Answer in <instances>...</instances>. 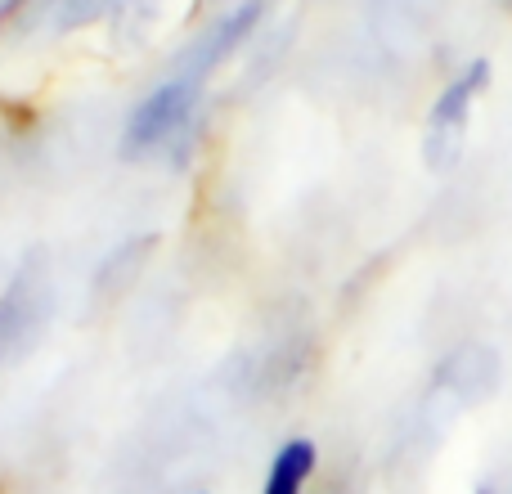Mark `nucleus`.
I'll return each instance as SVG.
<instances>
[{"label": "nucleus", "mask_w": 512, "mask_h": 494, "mask_svg": "<svg viewBox=\"0 0 512 494\" xmlns=\"http://www.w3.org/2000/svg\"><path fill=\"white\" fill-rule=\"evenodd\" d=\"M212 68L216 63L203 54V45L189 50L185 63H180V72H171V77L131 113V122H126V131H122V158H144V153L158 149L162 140H171V135L194 117L198 99H203V81L212 77Z\"/></svg>", "instance_id": "nucleus-1"}, {"label": "nucleus", "mask_w": 512, "mask_h": 494, "mask_svg": "<svg viewBox=\"0 0 512 494\" xmlns=\"http://www.w3.org/2000/svg\"><path fill=\"white\" fill-rule=\"evenodd\" d=\"M490 77H495L490 59H468L436 90L432 108H427V162H432V171H450L454 162H459L472 108H477L481 95L490 90Z\"/></svg>", "instance_id": "nucleus-2"}, {"label": "nucleus", "mask_w": 512, "mask_h": 494, "mask_svg": "<svg viewBox=\"0 0 512 494\" xmlns=\"http://www.w3.org/2000/svg\"><path fill=\"white\" fill-rule=\"evenodd\" d=\"M45 310H50V288H45L41 261H32L18 270V279L9 283L5 297H0V364L14 360V355L32 342Z\"/></svg>", "instance_id": "nucleus-3"}, {"label": "nucleus", "mask_w": 512, "mask_h": 494, "mask_svg": "<svg viewBox=\"0 0 512 494\" xmlns=\"http://www.w3.org/2000/svg\"><path fill=\"white\" fill-rule=\"evenodd\" d=\"M315 463H319L315 441H306V436L288 441L279 454H274L270 477H265L261 494H301V490H306V481L315 477Z\"/></svg>", "instance_id": "nucleus-4"}, {"label": "nucleus", "mask_w": 512, "mask_h": 494, "mask_svg": "<svg viewBox=\"0 0 512 494\" xmlns=\"http://www.w3.org/2000/svg\"><path fill=\"white\" fill-rule=\"evenodd\" d=\"M108 0H54V23L59 27H81V23H95L104 14Z\"/></svg>", "instance_id": "nucleus-5"}, {"label": "nucleus", "mask_w": 512, "mask_h": 494, "mask_svg": "<svg viewBox=\"0 0 512 494\" xmlns=\"http://www.w3.org/2000/svg\"><path fill=\"white\" fill-rule=\"evenodd\" d=\"M477 494H495V490H490V486H481V490H477Z\"/></svg>", "instance_id": "nucleus-6"}, {"label": "nucleus", "mask_w": 512, "mask_h": 494, "mask_svg": "<svg viewBox=\"0 0 512 494\" xmlns=\"http://www.w3.org/2000/svg\"><path fill=\"white\" fill-rule=\"evenodd\" d=\"M499 5H504V9H512V0H499Z\"/></svg>", "instance_id": "nucleus-7"}]
</instances>
